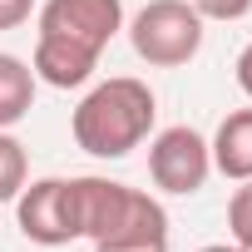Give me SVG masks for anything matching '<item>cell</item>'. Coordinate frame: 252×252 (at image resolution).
I'll use <instances>...</instances> for the list:
<instances>
[{
    "label": "cell",
    "mask_w": 252,
    "mask_h": 252,
    "mask_svg": "<svg viewBox=\"0 0 252 252\" xmlns=\"http://www.w3.org/2000/svg\"><path fill=\"white\" fill-rule=\"evenodd\" d=\"M154 119H158L154 89L134 74H114L74 104L69 134L89 158H129L154 134Z\"/></svg>",
    "instance_id": "obj_1"
},
{
    "label": "cell",
    "mask_w": 252,
    "mask_h": 252,
    "mask_svg": "<svg viewBox=\"0 0 252 252\" xmlns=\"http://www.w3.org/2000/svg\"><path fill=\"white\" fill-rule=\"evenodd\" d=\"M203 25L208 20L193 10V0H149L124 30L149 69H183L203 50V35H208Z\"/></svg>",
    "instance_id": "obj_2"
},
{
    "label": "cell",
    "mask_w": 252,
    "mask_h": 252,
    "mask_svg": "<svg viewBox=\"0 0 252 252\" xmlns=\"http://www.w3.org/2000/svg\"><path fill=\"white\" fill-rule=\"evenodd\" d=\"M119 30H124V0H45L35 15V40L69 45L89 60H99Z\"/></svg>",
    "instance_id": "obj_3"
},
{
    "label": "cell",
    "mask_w": 252,
    "mask_h": 252,
    "mask_svg": "<svg viewBox=\"0 0 252 252\" xmlns=\"http://www.w3.org/2000/svg\"><path fill=\"white\" fill-rule=\"evenodd\" d=\"M213 173L208 139L188 124H168V129L149 134V178L168 198H193Z\"/></svg>",
    "instance_id": "obj_4"
},
{
    "label": "cell",
    "mask_w": 252,
    "mask_h": 252,
    "mask_svg": "<svg viewBox=\"0 0 252 252\" xmlns=\"http://www.w3.org/2000/svg\"><path fill=\"white\" fill-rule=\"evenodd\" d=\"M15 222H20L25 242H35V247H69L79 237L69 178H35V183H25L20 198H15Z\"/></svg>",
    "instance_id": "obj_5"
},
{
    "label": "cell",
    "mask_w": 252,
    "mask_h": 252,
    "mask_svg": "<svg viewBox=\"0 0 252 252\" xmlns=\"http://www.w3.org/2000/svg\"><path fill=\"white\" fill-rule=\"evenodd\" d=\"M94 252H168V213L154 193L134 188L124 218L94 242Z\"/></svg>",
    "instance_id": "obj_6"
},
{
    "label": "cell",
    "mask_w": 252,
    "mask_h": 252,
    "mask_svg": "<svg viewBox=\"0 0 252 252\" xmlns=\"http://www.w3.org/2000/svg\"><path fill=\"white\" fill-rule=\"evenodd\" d=\"M69 193H74V222H79V237L99 242L129 208L134 188L129 183H114V178H99V173H79L69 178Z\"/></svg>",
    "instance_id": "obj_7"
},
{
    "label": "cell",
    "mask_w": 252,
    "mask_h": 252,
    "mask_svg": "<svg viewBox=\"0 0 252 252\" xmlns=\"http://www.w3.org/2000/svg\"><path fill=\"white\" fill-rule=\"evenodd\" d=\"M208 154H213V173L232 183L252 178V109H232L218 124V134L208 139Z\"/></svg>",
    "instance_id": "obj_8"
},
{
    "label": "cell",
    "mask_w": 252,
    "mask_h": 252,
    "mask_svg": "<svg viewBox=\"0 0 252 252\" xmlns=\"http://www.w3.org/2000/svg\"><path fill=\"white\" fill-rule=\"evenodd\" d=\"M35 84L40 79H35L30 60L0 50V129H15V124L35 109Z\"/></svg>",
    "instance_id": "obj_9"
},
{
    "label": "cell",
    "mask_w": 252,
    "mask_h": 252,
    "mask_svg": "<svg viewBox=\"0 0 252 252\" xmlns=\"http://www.w3.org/2000/svg\"><path fill=\"white\" fill-rule=\"evenodd\" d=\"M25 183H30V158H25V144H20L10 129H0V203H15Z\"/></svg>",
    "instance_id": "obj_10"
},
{
    "label": "cell",
    "mask_w": 252,
    "mask_h": 252,
    "mask_svg": "<svg viewBox=\"0 0 252 252\" xmlns=\"http://www.w3.org/2000/svg\"><path fill=\"white\" fill-rule=\"evenodd\" d=\"M227 232L242 252H252V178L237 183L232 198H227Z\"/></svg>",
    "instance_id": "obj_11"
},
{
    "label": "cell",
    "mask_w": 252,
    "mask_h": 252,
    "mask_svg": "<svg viewBox=\"0 0 252 252\" xmlns=\"http://www.w3.org/2000/svg\"><path fill=\"white\" fill-rule=\"evenodd\" d=\"M193 10H198L203 20H218V25H232V20H242V15L252 10V0H193Z\"/></svg>",
    "instance_id": "obj_12"
},
{
    "label": "cell",
    "mask_w": 252,
    "mask_h": 252,
    "mask_svg": "<svg viewBox=\"0 0 252 252\" xmlns=\"http://www.w3.org/2000/svg\"><path fill=\"white\" fill-rule=\"evenodd\" d=\"M35 15V0H0V30H20Z\"/></svg>",
    "instance_id": "obj_13"
},
{
    "label": "cell",
    "mask_w": 252,
    "mask_h": 252,
    "mask_svg": "<svg viewBox=\"0 0 252 252\" xmlns=\"http://www.w3.org/2000/svg\"><path fill=\"white\" fill-rule=\"evenodd\" d=\"M237 89L252 99V45H242V55H237Z\"/></svg>",
    "instance_id": "obj_14"
},
{
    "label": "cell",
    "mask_w": 252,
    "mask_h": 252,
    "mask_svg": "<svg viewBox=\"0 0 252 252\" xmlns=\"http://www.w3.org/2000/svg\"><path fill=\"white\" fill-rule=\"evenodd\" d=\"M198 252H242L237 242H208V247H198Z\"/></svg>",
    "instance_id": "obj_15"
}]
</instances>
